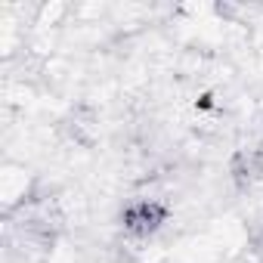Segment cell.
Listing matches in <instances>:
<instances>
[{
    "mask_svg": "<svg viewBox=\"0 0 263 263\" xmlns=\"http://www.w3.org/2000/svg\"><path fill=\"white\" fill-rule=\"evenodd\" d=\"M171 217V208L158 198H137L121 211V229L130 238H152Z\"/></svg>",
    "mask_w": 263,
    "mask_h": 263,
    "instance_id": "1",
    "label": "cell"
},
{
    "mask_svg": "<svg viewBox=\"0 0 263 263\" xmlns=\"http://www.w3.org/2000/svg\"><path fill=\"white\" fill-rule=\"evenodd\" d=\"M229 177L238 189H254L263 183V149H238L229 161Z\"/></svg>",
    "mask_w": 263,
    "mask_h": 263,
    "instance_id": "2",
    "label": "cell"
},
{
    "mask_svg": "<svg viewBox=\"0 0 263 263\" xmlns=\"http://www.w3.org/2000/svg\"><path fill=\"white\" fill-rule=\"evenodd\" d=\"M248 241H251L254 257L263 263V217H260V220H254V226H251V232H248Z\"/></svg>",
    "mask_w": 263,
    "mask_h": 263,
    "instance_id": "3",
    "label": "cell"
}]
</instances>
